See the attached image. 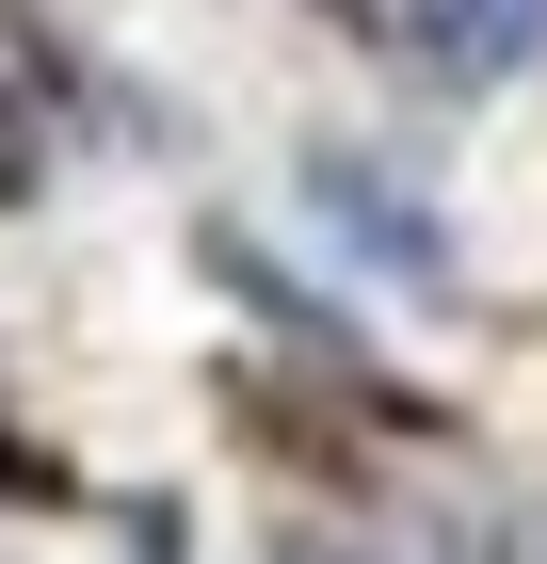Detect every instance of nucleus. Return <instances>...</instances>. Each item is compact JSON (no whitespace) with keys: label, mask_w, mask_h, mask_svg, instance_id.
<instances>
[{"label":"nucleus","mask_w":547,"mask_h":564,"mask_svg":"<svg viewBox=\"0 0 547 564\" xmlns=\"http://www.w3.org/2000/svg\"><path fill=\"white\" fill-rule=\"evenodd\" d=\"M386 33L419 65H451V82H500V65L547 48V0H386Z\"/></svg>","instance_id":"1"}]
</instances>
